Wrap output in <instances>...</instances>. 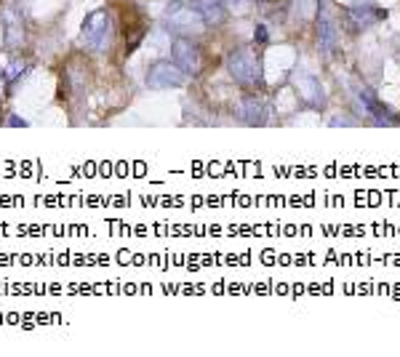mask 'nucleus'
Returning <instances> with one entry per match:
<instances>
[{
  "label": "nucleus",
  "mask_w": 400,
  "mask_h": 357,
  "mask_svg": "<svg viewBox=\"0 0 400 357\" xmlns=\"http://www.w3.org/2000/svg\"><path fill=\"white\" fill-rule=\"evenodd\" d=\"M227 72L229 77L249 88V91H259L264 86V67H262V53L256 46H238L227 53Z\"/></svg>",
  "instance_id": "obj_1"
},
{
  "label": "nucleus",
  "mask_w": 400,
  "mask_h": 357,
  "mask_svg": "<svg viewBox=\"0 0 400 357\" xmlns=\"http://www.w3.org/2000/svg\"><path fill=\"white\" fill-rule=\"evenodd\" d=\"M94 83V67L83 53H73L64 67H62V83H59V99L62 104H73V101H83Z\"/></svg>",
  "instance_id": "obj_2"
},
{
  "label": "nucleus",
  "mask_w": 400,
  "mask_h": 357,
  "mask_svg": "<svg viewBox=\"0 0 400 357\" xmlns=\"http://www.w3.org/2000/svg\"><path fill=\"white\" fill-rule=\"evenodd\" d=\"M163 22L176 38H200L208 29V24L203 22L198 8L192 3H182V0H171L163 8Z\"/></svg>",
  "instance_id": "obj_3"
},
{
  "label": "nucleus",
  "mask_w": 400,
  "mask_h": 357,
  "mask_svg": "<svg viewBox=\"0 0 400 357\" xmlns=\"http://www.w3.org/2000/svg\"><path fill=\"white\" fill-rule=\"evenodd\" d=\"M118 8H121V35L125 40V53L131 56L147 38L150 22H147V14L136 3H121Z\"/></svg>",
  "instance_id": "obj_4"
},
{
  "label": "nucleus",
  "mask_w": 400,
  "mask_h": 357,
  "mask_svg": "<svg viewBox=\"0 0 400 357\" xmlns=\"http://www.w3.org/2000/svg\"><path fill=\"white\" fill-rule=\"evenodd\" d=\"M110 35H112V16H110L107 8H97V11H91L83 19L80 43L88 48V51H107Z\"/></svg>",
  "instance_id": "obj_5"
},
{
  "label": "nucleus",
  "mask_w": 400,
  "mask_h": 357,
  "mask_svg": "<svg viewBox=\"0 0 400 357\" xmlns=\"http://www.w3.org/2000/svg\"><path fill=\"white\" fill-rule=\"evenodd\" d=\"M352 96H355L358 110L371 120V123H376V125H398L400 123V120L395 118V112H392L387 104H382V101H379V96L374 94V88H371V86H366V83L355 80V83H352Z\"/></svg>",
  "instance_id": "obj_6"
},
{
  "label": "nucleus",
  "mask_w": 400,
  "mask_h": 357,
  "mask_svg": "<svg viewBox=\"0 0 400 357\" xmlns=\"http://www.w3.org/2000/svg\"><path fill=\"white\" fill-rule=\"evenodd\" d=\"M387 19V8H379L376 3H352L345 8V14H342V27L350 32V35H360V32H366V29H371L376 27L379 22H384Z\"/></svg>",
  "instance_id": "obj_7"
},
{
  "label": "nucleus",
  "mask_w": 400,
  "mask_h": 357,
  "mask_svg": "<svg viewBox=\"0 0 400 357\" xmlns=\"http://www.w3.org/2000/svg\"><path fill=\"white\" fill-rule=\"evenodd\" d=\"M171 53H174V64L184 75H203L205 70V51L203 46H198L195 38H176L174 46H171Z\"/></svg>",
  "instance_id": "obj_8"
},
{
  "label": "nucleus",
  "mask_w": 400,
  "mask_h": 357,
  "mask_svg": "<svg viewBox=\"0 0 400 357\" xmlns=\"http://www.w3.org/2000/svg\"><path fill=\"white\" fill-rule=\"evenodd\" d=\"M0 19H3V46L8 48V51H14V53H19L27 46V35H29L22 8L5 5L0 11Z\"/></svg>",
  "instance_id": "obj_9"
},
{
  "label": "nucleus",
  "mask_w": 400,
  "mask_h": 357,
  "mask_svg": "<svg viewBox=\"0 0 400 357\" xmlns=\"http://www.w3.org/2000/svg\"><path fill=\"white\" fill-rule=\"evenodd\" d=\"M145 83H147V88H152V91L179 88V86H184V72L179 70L174 62L163 59V62H155L150 70H147Z\"/></svg>",
  "instance_id": "obj_10"
},
{
  "label": "nucleus",
  "mask_w": 400,
  "mask_h": 357,
  "mask_svg": "<svg viewBox=\"0 0 400 357\" xmlns=\"http://www.w3.org/2000/svg\"><path fill=\"white\" fill-rule=\"evenodd\" d=\"M294 88H297V96H299L310 110H323L325 107L323 83H321L315 75H310V72H299V75L294 77Z\"/></svg>",
  "instance_id": "obj_11"
},
{
  "label": "nucleus",
  "mask_w": 400,
  "mask_h": 357,
  "mask_svg": "<svg viewBox=\"0 0 400 357\" xmlns=\"http://www.w3.org/2000/svg\"><path fill=\"white\" fill-rule=\"evenodd\" d=\"M318 40H321V51L325 56H334L336 53V46H339V29H336V22L331 19L328 11H321L318 14Z\"/></svg>",
  "instance_id": "obj_12"
},
{
  "label": "nucleus",
  "mask_w": 400,
  "mask_h": 357,
  "mask_svg": "<svg viewBox=\"0 0 400 357\" xmlns=\"http://www.w3.org/2000/svg\"><path fill=\"white\" fill-rule=\"evenodd\" d=\"M240 120L249 125H264L267 123V104L256 94H249L240 99Z\"/></svg>",
  "instance_id": "obj_13"
},
{
  "label": "nucleus",
  "mask_w": 400,
  "mask_h": 357,
  "mask_svg": "<svg viewBox=\"0 0 400 357\" xmlns=\"http://www.w3.org/2000/svg\"><path fill=\"white\" fill-rule=\"evenodd\" d=\"M190 3L198 8L208 27H222L227 22V8L222 5V0H190Z\"/></svg>",
  "instance_id": "obj_14"
},
{
  "label": "nucleus",
  "mask_w": 400,
  "mask_h": 357,
  "mask_svg": "<svg viewBox=\"0 0 400 357\" xmlns=\"http://www.w3.org/2000/svg\"><path fill=\"white\" fill-rule=\"evenodd\" d=\"M29 67H32V64L25 62V59H14V62L3 70L0 77H3V86H5V96H14V88H16V86H19V83L27 77Z\"/></svg>",
  "instance_id": "obj_15"
},
{
  "label": "nucleus",
  "mask_w": 400,
  "mask_h": 357,
  "mask_svg": "<svg viewBox=\"0 0 400 357\" xmlns=\"http://www.w3.org/2000/svg\"><path fill=\"white\" fill-rule=\"evenodd\" d=\"M270 43V29H267V24H256V29H253V46H267Z\"/></svg>",
  "instance_id": "obj_16"
},
{
  "label": "nucleus",
  "mask_w": 400,
  "mask_h": 357,
  "mask_svg": "<svg viewBox=\"0 0 400 357\" xmlns=\"http://www.w3.org/2000/svg\"><path fill=\"white\" fill-rule=\"evenodd\" d=\"M259 5H262V11H286L288 5H291V0H256Z\"/></svg>",
  "instance_id": "obj_17"
},
{
  "label": "nucleus",
  "mask_w": 400,
  "mask_h": 357,
  "mask_svg": "<svg viewBox=\"0 0 400 357\" xmlns=\"http://www.w3.org/2000/svg\"><path fill=\"white\" fill-rule=\"evenodd\" d=\"M253 0H222V5H225L227 11H246Z\"/></svg>",
  "instance_id": "obj_18"
}]
</instances>
